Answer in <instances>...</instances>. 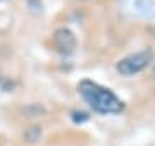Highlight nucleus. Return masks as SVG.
<instances>
[{
	"label": "nucleus",
	"instance_id": "1",
	"mask_svg": "<svg viewBox=\"0 0 155 146\" xmlns=\"http://www.w3.org/2000/svg\"><path fill=\"white\" fill-rule=\"evenodd\" d=\"M78 93L93 112L104 115H117L124 110V101L109 88L90 79L78 83Z\"/></svg>",
	"mask_w": 155,
	"mask_h": 146
},
{
	"label": "nucleus",
	"instance_id": "4",
	"mask_svg": "<svg viewBox=\"0 0 155 146\" xmlns=\"http://www.w3.org/2000/svg\"><path fill=\"white\" fill-rule=\"evenodd\" d=\"M0 2H2V0H0Z\"/></svg>",
	"mask_w": 155,
	"mask_h": 146
},
{
	"label": "nucleus",
	"instance_id": "2",
	"mask_svg": "<svg viewBox=\"0 0 155 146\" xmlns=\"http://www.w3.org/2000/svg\"><path fill=\"white\" fill-rule=\"evenodd\" d=\"M152 62H153V52H152V48H143V50L136 52V53H131V55L121 59L116 64V71L121 76L131 78L134 74H140L141 71H145Z\"/></svg>",
	"mask_w": 155,
	"mask_h": 146
},
{
	"label": "nucleus",
	"instance_id": "3",
	"mask_svg": "<svg viewBox=\"0 0 155 146\" xmlns=\"http://www.w3.org/2000/svg\"><path fill=\"white\" fill-rule=\"evenodd\" d=\"M52 43L55 46V50L62 55H71L76 52L78 40L76 34L72 33L69 28H59L52 34Z\"/></svg>",
	"mask_w": 155,
	"mask_h": 146
}]
</instances>
